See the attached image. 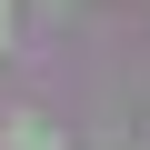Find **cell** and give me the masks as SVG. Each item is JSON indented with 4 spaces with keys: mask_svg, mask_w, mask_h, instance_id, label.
<instances>
[{
    "mask_svg": "<svg viewBox=\"0 0 150 150\" xmlns=\"http://www.w3.org/2000/svg\"><path fill=\"white\" fill-rule=\"evenodd\" d=\"M0 150H60V130L40 110H10V120H0Z\"/></svg>",
    "mask_w": 150,
    "mask_h": 150,
    "instance_id": "6da1fadb",
    "label": "cell"
},
{
    "mask_svg": "<svg viewBox=\"0 0 150 150\" xmlns=\"http://www.w3.org/2000/svg\"><path fill=\"white\" fill-rule=\"evenodd\" d=\"M0 50H10V0H0Z\"/></svg>",
    "mask_w": 150,
    "mask_h": 150,
    "instance_id": "7a4b0ae2",
    "label": "cell"
}]
</instances>
